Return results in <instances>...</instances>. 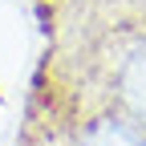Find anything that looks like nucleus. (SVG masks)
Returning <instances> with one entry per match:
<instances>
[{"instance_id":"obj_1","label":"nucleus","mask_w":146,"mask_h":146,"mask_svg":"<svg viewBox=\"0 0 146 146\" xmlns=\"http://www.w3.org/2000/svg\"><path fill=\"white\" fill-rule=\"evenodd\" d=\"M77 146H146V138L134 130V126H126V122L102 118V122H94V126L81 134Z\"/></svg>"},{"instance_id":"obj_2","label":"nucleus","mask_w":146,"mask_h":146,"mask_svg":"<svg viewBox=\"0 0 146 146\" xmlns=\"http://www.w3.org/2000/svg\"><path fill=\"white\" fill-rule=\"evenodd\" d=\"M122 94L138 118H146V49H138L122 69Z\"/></svg>"}]
</instances>
